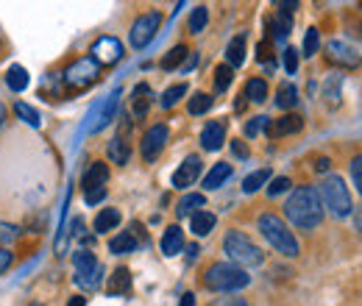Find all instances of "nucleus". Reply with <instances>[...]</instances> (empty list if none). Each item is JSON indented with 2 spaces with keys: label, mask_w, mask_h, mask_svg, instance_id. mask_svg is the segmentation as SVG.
<instances>
[{
  "label": "nucleus",
  "mask_w": 362,
  "mask_h": 306,
  "mask_svg": "<svg viewBox=\"0 0 362 306\" xmlns=\"http://www.w3.org/2000/svg\"><path fill=\"white\" fill-rule=\"evenodd\" d=\"M106 181H109V165L92 162L90 167H87V173H84V178H81V189L90 192V189H98V187H106Z\"/></svg>",
  "instance_id": "obj_17"
},
{
  "label": "nucleus",
  "mask_w": 362,
  "mask_h": 306,
  "mask_svg": "<svg viewBox=\"0 0 362 306\" xmlns=\"http://www.w3.org/2000/svg\"><path fill=\"white\" fill-rule=\"evenodd\" d=\"M293 184H290V178L287 175H279V178H273L271 184H268V195H281V192H287Z\"/></svg>",
  "instance_id": "obj_40"
},
{
  "label": "nucleus",
  "mask_w": 362,
  "mask_h": 306,
  "mask_svg": "<svg viewBox=\"0 0 362 306\" xmlns=\"http://www.w3.org/2000/svg\"><path fill=\"white\" fill-rule=\"evenodd\" d=\"M201 167H204V162H201V156H187L184 162H181V167L173 173V187H192L195 184V178L201 175Z\"/></svg>",
  "instance_id": "obj_13"
},
{
  "label": "nucleus",
  "mask_w": 362,
  "mask_h": 306,
  "mask_svg": "<svg viewBox=\"0 0 362 306\" xmlns=\"http://www.w3.org/2000/svg\"><path fill=\"white\" fill-rule=\"evenodd\" d=\"M231 78H234V70H231L228 64L215 67V89H218V92H226V89L231 87Z\"/></svg>",
  "instance_id": "obj_37"
},
{
  "label": "nucleus",
  "mask_w": 362,
  "mask_h": 306,
  "mask_svg": "<svg viewBox=\"0 0 362 306\" xmlns=\"http://www.w3.org/2000/svg\"><path fill=\"white\" fill-rule=\"evenodd\" d=\"M323 98H326V106L329 109H337L340 106V76H332L323 84Z\"/></svg>",
  "instance_id": "obj_31"
},
{
  "label": "nucleus",
  "mask_w": 362,
  "mask_h": 306,
  "mask_svg": "<svg viewBox=\"0 0 362 306\" xmlns=\"http://www.w3.org/2000/svg\"><path fill=\"white\" fill-rule=\"evenodd\" d=\"M245 98H248L251 103H265V98H268V81H265V78H248V84H245Z\"/></svg>",
  "instance_id": "obj_28"
},
{
  "label": "nucleus",
  "mask_w": 362,
  "mask_h": 306,
  "mask_svg": "<svg viewBox=\"0 0 362 306\" xmlns=\"http://www.w3.org/2000/svg\"><path fill=\"white\" fill-rule=\"evenodd\" d=\"M184 248V231L179 225H168V231L162 234V254L165 257H176Z\"/></svg>",
  "instance_id": "obj_20"
},
{
  "label": "nucleus",
  "mask_w": 362,
  "mask_h": 306,
  "mask_svg": "<svg viewBox=\"0 0 362 306\" xmlns=\"http://www.w3.org/2000/svg\"><path fill=\"white\" fill-rule=\"evenodd\" d=\"M136 237L132 234V231H123V234H117V237H112L109 240V251L112 254H132V251H136Z\"/></svg>",
  "instance_id": "obj_25"
},
{
  "label": "nucleus",
  "mask_w": 362,
  "mask_h": 306,
  "mask_svg": "<svg viewBox=\"0 0 362 306\" xmlns=\"http://www.w3.org/2000/svg\"><path fill=\"white\" fill-rule=\"evenodd\" d=\"M109 159L115 162V165H126L129 159H132V142H129V136H115V139H109Z\"/></svg>",
  "instance_id": "obj_19"
},
{
  "label": "nucleus",
  "mask_w": 362,
  "mask_h": 306,
  "mask_svg": "<svg viewBox=\"0 0 362 306\" xmlns=\"http://www.w3.org/2000/svg\"><path fill=\"white\" fill-rule=\"evenodd\" d=\"M268 181H271V170H268V167H262V170L251 173L245 181H243V192H257V189H262Z\"/></svg>",
  "instance_id": "obj_32"
},
{
  "label": "nucleus",
  "mask_w": 362,
  "mask_h": 306,
  "mask_svg": "<svg viewBox=\"0 0 362 306\" xmlns=\"http://www.w3.org/2000/svg\"><path fill=\"white\" fill-rule=\"evenodd\" d=\"M168 126L165 123H156V126H151L145 136H142V142H139V151H142V159L145 162H156L159 159V153L165 151V145H168Z\"/></svg>",
  "instance_id": "obj_9"
},
{
  "label": "nucleus",
  "mask_w": 362,
  "mask_h": 306,
  "mask_svg": "<svg viewBox=\"0 0 362 306\" xmlns=\"http://www.w3.org/2000/svg\"><path fill=\"white\" fill-rule=\"evenodd\" d=\"M226 59H228V67H240L245 61V37H234L226 47Z\"/></svg>",
  "instance_id": "obj_27"
},
{
  "label": "nucleus",
  "mask_w": 362,
  "mask_h": 306,
  "mask_svg": "<svg viewBox=\"0 0 362 306\" xmlns=\"http://www.w3.org/2000/svg\"><path fill=\"white\" fill-rule=\"evenodd\" d=\"M187 53H189V50H187V45H176V47H173V50H168V56L162 59V67H165V70H176V67L184 64Z\"/></svg>",
  "instance_id": "obj_35"
},
{
  "label": "nucleus",
  "mask_w": 362,
  "mask_h": 306,
  "mask_svg": "<svg viewBox=\"0 0 362 306\" xmlns=\"http://www.w3.org/2000/svg\"><path fill=\"white\" fill-rule=\"evenodd\" d=\"M257 225H259V234L271 242L281 257H290V259L298 257V240H296V234L287 228V223L279 218V215L265 212V215H259Z\"/></svg>",
  "instance_id": "obj_3"
},
{
  "label": "nucleus",
  "mask_w": 362,
  "mask_h": 306,
  "mask_svg": "<svg viewBox=\"0 0 362 306\" xmlns=\"http://www.w3.org/2000/svg\"><path fill=\"white\" fill-rule=\"evenodd\" d=\"M195 61H198V56L192 53V56H189V59H187V61H184L181 67H184V70H192V67H195Z\"/></svg>",
  "instance_id": "obj_52"
},
{
  "label": "nucleus",
  "mask_w": 362,
  "mask_h": 306,
  "mask_svg": "<svg viewBox=\"0 0 362 306\" xmlns=\"http://www.w3.org/2000/svg\"><path fill=\"white\" fill-rule=\"evenodd\" d=\"M100 73H103V67L92 56H81V59L70 61V67L62 73L64 92H87L100 81Z\"/></svg>",
  "instance_id": "obj_5"
},
{
  "label": "nucleus",
  "mask_w": 362,
  "mask_h": 306,
  "mask_svg": "<svg viewBox=\"0 0 362 306\" xmlns=\"http://www.w3.org/2000/svg\"><path fill=\"white\" fill-rule=\"evenodd\" d=\"M117 103H120V89H115V92L100 103V109L95 112V120H92V126H90V134H98L100 129L109 126V120L117 114Z\"/></svg>",
  "instance_id": "obj_12"
},
{
  "label": "nucleus",
  "mask_w": 362,
  "mask_h": 306,
  "mask_svg": "<svg viewBox=\"0 0 362 306\" xmlns=\"http://www.w3.org/2000/svg\"><path fill=\"white\" fill-rule=\"evenodd\" d=\"M31 306H42V304H31Z\"/></svg>",
  "instance_id": "obj_56"
},
{
  "label": "nucleus",
  "mask_w": 362,
  "mask_h": 306,
  "mask_svg": "<svg viewBox=\"0 0 362 306\" xmlns=\"http://www.w3.org/2000/svg\"><path fill=\"white\" fill-rule=\"evenodd\" d=\"M14 237H17V231H14V228L0 225V240H14Z\"/></svg>",
  "instance_id": "obj_48"
},
{
  "label": "nucleus",
  "mask_w": 362,
  "mask_h": 306,
  "mask_svg": "<svg viewBox=\"0 0 362 306\" xmlns=\"http://www.w3.org/2000/svg\"><path fill=\"white\" fill-rule=\"evenodd\" d=\"M0 50H3V42H0Z\"/></svg>",
  "instance_id": "obj_57"
},
{
  "label": "nucleus",
  "mask_w": 362,
  "mask_h": 306,
  "mask_svg": "<svg viewBox=\"0 0 362 306\" xmlns=\"http://www.w3.org/2000/svg\"><path fill=\"white\" fill-rule=\"evenodd\" d=\"M326 59H329V64L343 67V70H357L362 64L360 53L351 45L340 42V40H332V42L326 45Z\"/></svg>",
  "instance_id": "obj_10"
},
{
  "label": "nucleus",
  "mask_w": 362,
  "mask_h": 306,
  "mask_svg": "<svg viewBox=\"0 0 362 306\" xmlns=\"http://www.w3.org/2000/svg\"><path fill=\"white\" fill-rule=\"evenodd\" d=\"M209 306H248L245 298H218V301H212Z\"/></svg>",
  "instance_id": "obj_46"
},
{
  "label": "nucleus",
  "mask_w": 362,
  "mask_h": 306,
  "mask_svg": "<svg viewBox=\"0 0 362 306\" xmlns=\"http://www.w3.org/2000/svg\"><path fill=\"white\" fill-rule=\"evenodd\" d=\"M120 225V212L117 209H100V215L95 218V231L98 234H106V231H112V228H117Z\"/></svg>",
  "instance_id": "obj_26"
},
{
  "label": "nucleus",
  "mask_w": 362,
  "mask_h": 306,
  "mask_svg": "<svg viewBox=\"0 0 362 306\" xmlns=\"http://www.w3.org/2000/svg\"><path fill=\"white\" fill-rule=\"evenodd\" d=\"M215 223H218V218H215L212 212H204V209L189 218V225H192V234H195V237H206V234L215 228Z\"/></svg>",
  "instance_id": "obj_23"
},
{
  "label": "nucleus",
  "mask_w": 362,
  "mask_h": 306,
  "mask_svg": "<svg viewBox=\"0 0 362 306\" xmlns=\"http://www.w3.org/2000/svg\"><path fill=\"white\" fill-rule=\"evenodd\" d=\"M201 284L206 290H212V293H237V290L251 284V276L243 267H237L231 262H215L204 270Z\"/></svg>",
  "instance_id": "obj_2"
},
{
  "label": "nucleus",
  "mask_w": 362,
  "mask_h": 306,
  "mask_svg": "<svg viewBox=\"0 0 362 306\" xmlns=\"http://www.w3.org/2000/svg\"><path fill=\"white\" fill-rule=\"evenodd\" d=\"M11 259H14V257H11V251H8V248H0V276L11 267Z\"/></svg>",
  "instance_id": "obj_45"
},
{
  "label": "nucleus",
  "mask_w": 362,
  "mask_h": 306,
  "mask_svg": "<svg viewBox=\"0 0 362 306\" xmlns=\"http://www.w3.org/2000/svg\"><path fill=\"white\" fill-rule=\"evenodd\" d=\"M226 142V120H209L201 131V145L204 151H221V145Z\"/></svg>",
  "instance_id": "obj_14"
},
{
  "label": "nucleus",
  "mask_w": 362,
  "mask_h": 306,
  "mask_svg": "<svg viewBox=\"0 0 362 306\" xmlns=\"http://www.w3.org/2000/svg\"><path fill=\"white\" fill-rule=\"evenodd\" d=\"M268 126H271V117L259 114V117H254V120L245 123V136H257L259 131H268Z\"/></svg>",
  "instance_id": "obj_38"
},
{
  "label": "nucleus",
  "mask_w": 362,
  "mask_h": 306,
  "mask_svg": "<svg viewBox=\"0 0 362 306\" xmlns=\"http://www.w3.org/2000/svg\"><path fill=\"white\" fill-rule=\"evenodd\" d=\"M28 70L25 67H20V64H11L8 70H6V87L11 89V92H23V89L28 87Z\"/></svg>",
  "instance_id": "obj_21"
},
{
  "label": "nucleus",
  "mask_w": 362,
  "mask_h": 306,
  "mask_svg": "<svg viewBox=\"0 0 362 306\" xmlns=\"http://www.w3.org/2000/svg\"><path fill=\"white\" fill-rule=\"evenodd\" d=\"M284 70L287 73H296L298 70V50L296 47H287L284 50Z\"/></svg>",
  "instance_id": "obj_42"
},
{
  "label": "nucleus",
  "mask_w": 362,
  "mask_h": 306,
  "mask_svg": "<svg viewBox=\"0 0 362 306\" xmlns=\"http://www.w3.org/2000/svg\"><path fill=\"white\" fill-rule=\"evenodd\" d=\"M317 195H320L323 209H329L334 218H349L351 215V195H349V187L340 175H329L320 184Z\"/></svg>",
  "instance_id": "obj_6"
},
{
  "label": "nucleus",
  "mask_w": 362,
  "mask_h": 306,
  "mask_svg": "<svg viewBox=\"0 0 362 306\" xmlns=\"http://www.w3.org/2000/svg\"><path fill=\"white\" fill-rule=\"evenodd\" d=\"M159 25H162V14H159V11H148V14L136 17V23L132 25V34H129L132 47H136V50L148 47V45L153 42V37H156Z\"/></svg>",
  "instance_id": "obj_8"
},
{
  "label": "nucleus",
  "mask_w": 362,
  "mask_h": 306,
  "mask_svg": "<svg viewBox=\"0 0 362 306\" xmlns=\"http://www.w3.org/2000/svg\"><path fill=\"white\" fill-rule=\"evenodd\" d=\"M351 178H354V187H357V192L362 195V153L351 159Z\"/></svg>",
  "instance_id": "obj_41"
},
{
  "label": "nucleus",
  "mask_w": 362,
  "mask_h": 306,
  "mask_svg": "<svg viewBox=\"0 0 362 306\" xmlns=\"http://www.w3.org/2000/svg\"><path fill=\"white\" fill-rule=\"evenodd\" d=\"M212 103H215L212 95H206V92H195V95L189 98V106H187V109H189V114H206V112L212 109Z\"/></svg>",
  "instance_id": "obj_33"
},
{
  "label": "nucleus",
  "mask_w": 362,
  "mask_h": 306,
  "mask_svg": "<svg viewBox=\"0 0 362 306\" xmlns=\"http://www.w3.org/2000/svg\"><path fill=\"white\" fill-rule=\"evenodd\" d=\"M151 100H153V92L148 84H136L134 92H132V114L134 120H145L148 109H151Z\"/></svg>",
  "instance_id": "obj_16"
},
{
  "label": "nucleus",
  "mask_w": 362,
  "mask_h": 306,
  "mask_svg": "<svg viewBox=\"0 0 362 306\" xmlns=\"http://www.w3.org/2000/svg\"><path fill=\"white\" fill-rule=\"evenodd\" d=\"M284 218L301 231L317 228L323 223V204H320V195H317L315 187H310V184L296 187L293 195L284 204Z\"/></svg>",
  "instance_id": "obj_1"
},
{
  "label": "nucleus",
  "mask_w": 362,
  "mask_h": 306,
  "mask_svg": "<svg viewBox=\"0 0 362 306\" xmlns=\"http://www.w3.org/2000/svg\"><path fill=\"white\" fill-rule=\"evenodd\" d=\"M223 251L228 254L231 264H237V267H259V264L265 262L262 248H259L248 234H243V231H237V228L226 231V237H223Z\"/></svg>",
  "instance_id": "obj_4"
},
{
  "label": "nucleus",
  "mask_w": 362,
  "mask_h": 306,
  "mask_svg": "<svg viewBox=\"0 0 362 306\" xmlns=\"http://www.w3.org/2000/svg\"><path fill=\"white\" fill-rule=\"evenodd\" d=\"M231 153H234L237 159H248V156H251V151H248V145H245L243 139H234V142H231Z\"/></svg>",
  "instance_id": "obj_44"
},
{
  "label": "nucleus",
  "mask_w": 362,
  "mask_h": 306,
  "mask_svg": "<svg viewBox=\"0 0 362 306\" xmlns=\"http://www.w3.org/2000/svg\"><path fill=\"white\" fill-rule=\"evenodd\" d=\"M257 59H259V61H271V42H268V40L259 42V47H257Z\"/></svg>",
  "instance_id": "obj_47"
},
{
  "label": "nucleus",
  "mask_w": 362,
  "mask_h": 306,
  "mask_svg": "<svg viewBox=\"0 0 362 306\" xmlns=\"http://www.w3.org/2000/svg\"><path fill=\"white\" fill-rule=\"evenodd\" d=\"M228 175H231V165H226V162H218L212 170H209V175L204 178V189H218L221 184H226L228 181Z\"/></svg>",
  "instance_id": "obj_24"
},
{
  "label": "nucleus",
  "mask_w": 362,
  "mask_h": 306,
  "mask_svg": "<svg viewBox=\"0 0 362 306\" xmlns=\"http://www.w3.org/2000/svg\"><path fill=\"white\" fill-rule=\"evenodd\" d=\"M92 59L100 67H112V64H117L123 59V45H120V40H115V37H100V40H95V45H92Z\"/></svg>",
  "instance_id": "obj_11"
},
{
  "label": "nucleus",
  "mask_w": 362,
  "mask_h": 306,
  "mask_svg": "<svg viewBox=\"0 0 362 306\" xmlns=\"http://www.w3.org/2000/svg\"><path fill=\"white\" fill-rule=\"evenodd\" d=\"M329 167H332V162H329V159H317V165H315L317 173H326Z\"/></svg>",
  "instance_id": "obj_49"
},
{
  "label": "nucleus",
  "mask_w": 362,
  "mask_h": 306,
  "mask_svg": "<svg viewBox=\"0 0 362 306\" xmlns=\"http://www.w3.org/2000/svg\"><path fill=\"white\" fill-rule=\"evenodd\" d=\"M181 306H195V295L192 293H184L181 295Z\"/></svg>",
  "instance_id": "obj_51"
},
{
  "label": "nucleus",
  "mask_w": 362,
  "mask_h": 306,
  "mask_svg": "<svg viewBox=\"0 0 362 306\" xmlns=\"http://www.w3.org/2000/svg\"><path fill=\"white\" fill-rule=\"evenodd\" d=\"M296 103H298V89L293 84H281L279 92H276V106L279 109H293Z\"/></svg>",
  "instance_id": "obj_30"
},
{
  "label": "nucleus",
  "mask_w": 362,
  "mask_h": 306,
  "mask_svg": "<svg viewBox=\"0 0 362 306\" xmlns=\"http://www.w3.org/2000/svg\"><path fill=\"white\" fill-rule=\"evenodd\" d=\"M14 114H17V117H20L23 123L34 126V129H40V126H42V120H40V112H37L34 106L23 103V100H17V103H14Z\"/></svg>",
  "instance_id": "obj_29"
},
{
  "label": "nucleus",
  "mask_w": 362,
  "mask_h": 306,
  "mask_svg": "<svg viewBox=\"0 0 362 306\" xmlns=\"http://www.w3.org/2000/svg\"><path fill=\"white\" fill-rule=\"evenodd\" d=\"M354 215H357V225H360V231H362V206L354 209Z\"/></svg>",
  "instance_id": "obj_53"
},
{
  "label": "nucleus",
  "mask_w": 362,
  "mask_h": 306,
  "mask_svg": "<svg viewBox=\"0 0 362 306\" xmlns=\"http://www.w3.org/2000/svg\"><path fill=\"white\" fill-rule=\"evenodd\" d=\"M3 123H6V106L0 103V129H3Z\"/></svg>",
  "instance_id": "obj_55"
},
{
  "label": "nucleus",
  "mask_w": 362,
  "mask_h": 306,
  "mask_svg": "<svg viewBox=\"0 0 362 306\" xmlns=\"http://www.w3.org/2000/svg\"><path fill=\"white\" fill-rule=\"evenodd\" d=\"M67 306H87V298H84V295H73V298L67 301Z\"/></svg>",
  "instance_id": "obj_50"
},
{
  "label": "nucleus",
  "mask_w": 362,
  "mask_h": 306,
  "mask_svg": "<svg viewBox=\"0 0 362 306\" xmlns=\"http://www.w3.org/2000/svg\"><path fill=\"white\" fill-rule=\"evenodd\" d=\"M103 198H106V187H98V189H90V192H84V201H87L90 206H98Z\"/></svg>",
  "instance_id": "obj_43"
},
{
  "label": "nucleus",
  "mask_w": 362,
  "mask_h": 306,
  "mask_svg": "<svg viewBox=\"0 0 362 306\" xmlns=\"http://www.w3.org/2000/svg\"><path fill=\"white\" fill-rule=\"evenodd\" d=\"M317 47H320V37H317V28H310L307 37H304V56H315Z\"/></svg>",
  "instance_id": "obj_39"
},
{
  "label": "nucleus",
  "mask_w": 362,
  "mask_h": 306,
  "mask_svg": "<svg viewBox=\"0 0 362 306\" xmlns=\"http://www.w3.org/2000/svg\"><path fill=\"white\" fill-rule=\"evenodd\" d=\"M106 293H109V295H129V293H132V273H129L126 267H117V270L109 276Z\"/></svg>",
  "instance_id": "obj_18"
},
{
  "label": "nucleus",
  "mask_w": 362,
  "mask_h": 306,
  "mask_svg": "<svg viewBox=\"0 0 362 306\" xmlns=\"http://www.w3.org/2000/svg\"><path fill=\"white\" fill-rule=\"evenodd\" d=\"M73 264H76V284L81 290H98L100 281H103V264L98 262V257L92 251H78L73 257Z\"/></svg>",
  "instance_id": "obj_7"
},
{
  "label": "nucleus",
  "mask_w": 362,
  "mask_h": 306,
  "mask_svg": "<svg viewBox=\"0 0 362 306\" xmlns=\"http://www.w3.org/2000/svg\"><path fill=\"white\" fill-rule=\"evenodd\" d=\"M301 129H304V117L301 114H284L279 120H271L268 134L271 136H287V134H298Z\"/></svg>",
  "instance_id": "obj_15"
},
{
  "label": "nucleus",
  "mask_w": 362,
  "mask_h": 306,
  "mask_svg": "<svg viewBox=\"0 0 362 306\" xmlns=\"http://www.w3.org/2000/svg\"><path fill=\"white\" fill-rule=\"evenodd\" d=\"M206 204V198L201 195V192H189V195H184L179 201V206H176V215L179 218H189V215H195V212H201V206Z\"/></svg>",
  "instance_id": "obj_22"
},
{
  "label": "nucleus",
  "mask_w": 362,
  "mask_h": 306,
  "mask_svg": "<svg viewBox=\"0 0 362 306\" xmlns=\"http://www.w3.org/2000/svg\"><path fill=\"white\" fill-rule=\"evenodd\" d=\"M184 95H187V84H176V87L165 89V95H162V100H159V103H162V109H173Z\"/></svg>",
  "instance_id": "obj_36"
},
{
  "label": "nucleus",
  "mask_w": 362,
  "mask_h": 306,
  "mask_svg": "<svg viewBox=\"0 0 362 306\" xmlns=\"http://www.w3.org/2000/svg\"><path fill=\"white\" fill-rule=\"evenodd\" d=\"M206 20H209V11H206V6H198V8H192V14H189V23H187L189 34H201V31L206 28Z\"/></svg>",
  "instance_id": "obj_34"
},
{
  "label": "nucleus",
  "mask_w": 362,
  "mask_h": 306,
  "mask_svg": "<svg viewBox=\"0 0 362 306\" xmlns=\"http://www.w3.org/2000/svg\"><path fill=\"white\" fill-rule=\"evenodd\" d=\"M195 254H198V245H189V251H187V257H189V259H195Z\"/></svg>",
  "instance_id": "obj_54"
}]
</instances>
